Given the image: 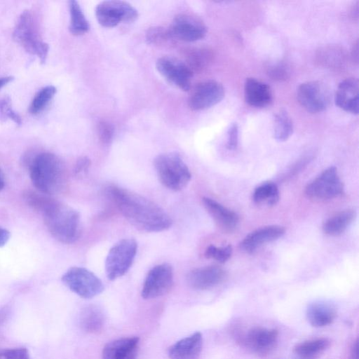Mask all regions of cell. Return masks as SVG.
Returning a JSON list of instances; mask_svg holds the SVG:
<instances>
[{
  "label": "cell",
  "instance_id": "obj_1",
  "mask_svg": "<svg viewBox=\"0 0 359 359\" xmlns=\"http://www.w3.org/2000/svg\"><path fill=\"white\" fill-rule=\"evenodd\" d=\"M107 194L121 215L139 230L159 232L172 226L169 215L149 199L116 185L109 186Z\"/></svg>",
  "mask_w": 359,
  "mask_h": 359
},
{
  "label": "cell",
  "instance_id": "obj_2",
  "mask_svg": "<svg viewBox=\"0 0 359 359\" xmlns=\"http://www.w3.org/2000/svg\"><path fill=\"white\" fill-rule=\"evenodd\" d=\"M33 185L37 191L47 194H57L67 181L65 167L55 154L41 152L26 161Z\"/></svg>",
  "mask_w": 359,
  "mask_h": 359
},
{
  "label": "cell",
  "instance_id": "obj_3",
  "mask_svg": "<svg viewBox=\"0 0 359 359\" xmlns=\"http://www.w3.org/2000/svg\"><path fill=\"white\" fill-rule=\"evenodd\" d=\"M51 236L65 244L75 243L81 235V218L78 211L56 199L42 213Z\"/></svg>",
  "mask_w": 359,
  "mask_h": 359
},
{
  "label": "cell",
  "instance_id": "obj_4",
  "mask_svg": "<svg viewBox=\"0 0 359 359\" xmlns=\"http://www.w3.org/2000/svg\"><path fill=\"white\" fill-rule=\"evenodd\" d=\"M154 165L160 182L168 189L180 191L191 180L188 166L175 152L159 154L155 158Z\"/></svg>",
  "mask_w": 359,
  "mask_h": 359
},
{
  "label": "cell",
  "instance_id": "obj_5",
  "mask_svg": "<svg viewBox=\"0 0 359 359\" xmlns=\"http://www.w3.org/2000/svg\"><path fill=\"white\" fill-rule=\"evenodd\" d=\"M13 38L27 53L36 55L41 63L46 62L49 46L41 39L36 20L29 11H24L19 16L13 29Z\"/></svg>",
  "mask_w": 359,
  "mask_h": 359
},
{
  "label": "cell",
  "instance_id": "obj_6",
  "mask_svg": "<svg viewBox=\"0 0 359 359\" xmlns=\"http://www.w3.org/2000/svg\"><path fill=\"white\" fill-rule=\"evenodd\" d=\"M137 244L133 238H123L109 250L105 260V271L109 280H116L125 275L135 258Z\"/></svg>",
  "mask_w": 359,
  "mask_h": 359
},
{
  "label": "cell",
  "instance_id": "obj_7",
  "mask_svg": "<svg viewBox=\"0 0 359 359\" xmlns=\"http://www.w3.org/2000/svg\"><path fill=\"white\" fill-rule=\"evenodd\" d=\"M62 281L71 291L85 299L93 298L104 290L102 280L83 267L69 268L62 276Z\"/></svg>",
  "mask_w": 359,
  "mask_h": 359
},
{
  "label": "cell",
  "instance_id": "obj_8",
  "mask_svg": "<svg viewBox=\"0 0 359 359\" xmlns=\"http://www.w3.org/2000/svg\"><path fill=\"white\" fill-rule=\"evenodd\" d=\"M95 13L97 22L104 27L133 22L138 17L137 11L131 4L115 0L102 1L97 5Z\"/></svg>",
  "mask_w": 359,
  "mask_h": 359
},
{
  "label": "cell",
  "instance_id": "obj_9",
  "mask_svg": "<svg viewBox=\"0 0 359 359\" xmlns=\"http://www.w3.org/2000/svg\"><path fill=\"white\" fill-rule=\"evenodd\" d=\"M344 185L341 181L337 170L331 166L309 183L306 189V195L314 200H329L341 195Z\"/></svg>",
  "mask_w": 359,
  "mask_h": 359
},
{
  "label": "cell",
  "instance_id": "obj_10",
  "mask_svg": "<svg viewBox=\"0 0 359 359\" xmlns=\"http://www.w3.org/2000/svg\"><path fill=\"white\" fill-rule=\"evenodd\" d=\"M297 96L302 107L313 114L325 111L330 101L327 88L318 81H310L301 83L297 88Z\"/></svg>",
  "mask_w": 359,
  "mask_h": 359
},
{
  "label": "cell",
  "instance_id": "obj_11",
  "mask_svg": "<svg viewBox=\"0 0 359 359\" xmlns=\"http://www.w3.org/2000/svg\"><path fill=\"white\" fill-rule=\"evenodd\" d=\"M173 269L170 264L154 266L147 273L141 292L142 298L150 299L166 294L173 283Z\"/></svg>",
  "mask_w": 359,
  "mask_h": 359
},
{
  "label": "cell",
  "instance_id": "obj_12",
  "mask_svg": "<svg viewBox=\"0 0 359 359\" xmlns=\"http://www.w3.org/2000/svg\"><path fill=\"white\" fill-rule=\"evenodd\" d=\"M156 67L170 84L183 91L190 89L194 73L184 62L173 57L163 56L157 60Z\"/></svg>",
  "mask_w": 359,
  "mask_h": 359
},
{
  "label": "cell",
  "instance_id": "obj_13",
  "mask_svg": "<svg viewBox=\"0 0 359 359\" xmlns=\"http://www.w3.org/2000/svg\"><path fill=\"white\" fill-rule=\"evenodd\" d=\"M168 31L172 39L193 42L205 37L207 27L200 18L190 14L180 13L174 18Z\"/></svg>",
  "mask_w": 359,
  "mask_h": 359
},
{
  "label": "cell",
  "instance_id": "obj_14",
  "mask_svg": "<svg viewBox=\"0 0 359 359\" xmlns=\"http://www.w3.org/2000/svg\"><path fill=\"white\" fill-rule=\"evenodd\" d=\"M225 90L222 83L208 80L198 83L189 100V108L201 111L219 103L224 97Z\"/></svg>",
  "mask_w": 359,
  "mask_h": 359
},
{
  "label": "cell",
  "instance_id": "obj_15",
  "mask_svg": "<svg viewBox=\"0 0 359 359\" xmlns=\"http://www.w3.org/2000/svg\"><path fill=\"white\" fill-rule=\"evenodd\" d=\"M278 332L273 328L254 327L243 337V344L252 352L259 355H266L276 347Z\"/></svg>",
  "mask_w": 359,
  "mask_h": 359
},
{
  "label": "cell",
  "instance_id": "obj_16",
  "mask_svg": "<svg viewBox=\"0 0 359 359\" xmlns=\"http://www.w3.org/2000/svg\"><path fill=\"white\" fill-rule=\"evenodd\" d=\"M226 272L218 266H206L190 271L187 276L189 285L199 290L211 289L226 278Z\"/></svg>",
  "mask_w": 359,
  "mask_h": 359
},
{
  "label": "cell",
  "instance_id": "obj_17",
  "mask_svg": "<svg viewBox=\"0 0 359 359\" xmlns=\"http://www.w3.org/2000/svg\"><path fill=\"white\" fill-rule=\"evenodd\" d=\"M336 105L342 110L353 114H358L359 82L356 78H348L338 86L334 95Z\"/></svg>",
  "mask_w": 359,
  "mask_h": 359
},
{
  "label": "cell",
  "instance_id": "obj_18",
  "mask_svg": "<svg viewBox=\"0 0 359 359\" xmlns=\"http://www.w3.org/2000/svg\"><path fill=\"white\" fill-rule=\"evenodd\" d=\"M245 102L251 107L264 108L273 100L271 87L266 83L255 78H247L244 83Z\"/></svg>",
  "mask_w": 359,
  "mask_h": 359
},
{
  "label": "cell",
  "instance_id": "obj_19",
  "mask_svg": "<svg viewBox=\"0 0 359 359\" xmlns=\"http://www.w3.org/2000/svg\"><path fill=\"white\" fill-rule=\"evenodd\" d=\"M285 231L284 227L278 225L259 228L243 238L240 244L241 248L246 252L252 253L263 244L278 239Z\"/></svg>",
  "mask_w": 359,
  "mask_h": 359
},
{
  "label": "cell",
  "instance_id": "obj_20",
  "mask_svg": "<svg viewBox=\"0 0 359 359\" xmlns=\"http://www.w3.org/2000/svg\"><path fill=\"white\" fill-rule=\"evenodd\" d=\"M203 204L222 230L231 232L237 227L239 219L236 212L210 198H203Z\"/></svg>",
  "mask_w": 359,
  "mask_h": 359
},
{
  "label": "cell",
  "instance_id": "obj_21",
  "mask_svg": "<svg viewBox=\"0 0 359 359\" xmlns=\"http://www.w3.org/2000/svg\"><path fill=\"white\" fill-rule=\"evenodd\" d=\"M203 335L196 332L177 341L168 349L170 359H197L202 351Z\"/></svg>",
  "mask_w": 359,
  "mask_h": 359
},
{
  "label": "cell",
  "instance_id": "obj_22",
  "mask_svg": "<svg viewBox=\"0 0 359 359\" xmlns=\"http://www.w3.org/2000/svg\"><path fill=\"white\" fill-rule=\"evenodd\" d=\"M336 317V308L329 302H315L310 304L306 309L307 320L312 326L316 327L330 325Z\"/></svg>",
  "mask_w": 359,
  "mask_h": 359
},
{
  "label": "cell",
  "instance_id": "obj_23",
  "mask_svg": "<svg viewBox=\"0 0 359 359\" xmlns=\"http://www.w3.org/2000/svg\"><path fill=\"white\" fill-rule=\"evenodd\" d=\"M316 61L323 67L338 70L346 65L347 54L343 48L329 45L319 48L316 53Z\"/></svg>",
  "mask_w": 359,
  "mask_h": 359
},
{
  "label": "cell",
  "instance_id": "obj_24",
  "mask_svg": "<svg viewBox=\"0 0 359 359\" xmlns=\"http://www.w3.org/2000/svg\"><path fill=\"white\" fill-rule=\"evenodd\" d=\"M330 346L327 338L321 337L297 344L292 350L294 359H318Z\"/></svg>",
  "mask_w": 359,
  "mask_h": 359
},
{
  "label": "cell",
  "instance_id": "obj_25",
  "mask_svg": "<svg viewBox=\"0 0 359 359\" xmlns=\"http://www.w3.org/2000/svg\"><path fill=\"white\" fill-rule=\"evenodd\" d=\"M137 337L120 338L107 343L102 350V359H124L137 348Z\"/></svg>",
  "mask_w": 359,
  "mask_h": 359
},
{
  "label": "cell",
  "instance_id": "obj_26",
  "mask_svg": "<svg viewBox=\"0 0 359 359\" xmlns=\"http://www.w3.org/2000/svg\"><path fill=\"white\" fill-rule=\"evenodd\" d=\"M355 217L356 212L353 210L341 211L324 222L323 231L329 236H339L345 231Z\"/></svg>",
  "mask_w": 359,
  "mask_h": 359
},
{
  "label": "cell",
  "instance_id": "obj_27",
  "mask_svg": "<svg viewBox=\"0 0 359 359\" xmlns=\"http://www.w3.org/2000/svg\"><path fill=\"white\" fill-rule=\"evenodd\" d=\"M80 323L81 327L88 332H97L102 328L104 318L102 310L91 305L85 308L81 314Z\"/></svg>",
  "mask_w": 359,
  "mask_h": 359
},
{
  "label": "cell",
  "instance_id": "obj_28",
  "mask_svg": "<svg viewBox=\"0 0 359 359\" xmlns=\"http://www.w3.org/2000/svg\"><path fill=\"white\" fill-rule=\"evenodd\" d=\"M293 133V123L285 109H280L273 117V137L278 142L289 139Z\"/></svg>",
  "mask_w": 359,
  "mask_h": 359
},
{
  "label": "cell",
  "instance_id": "obj_29",
  "mask_svg": "<svg viewBox=\"0 0 359 359\" xmlns=\"http://www.w3.org/2000/svg\"><path fill=\"white\" fill-rule=\"evenodd\" d=\"M69 8L70 13V32L75 36L82 35L88 32L90 29V25L79 4L76 1H69Z\"/></svg>",
  "mask_w": 359,
  "mask_h": 359
},
{
  "label": "cell",
  "instance_id": "obj_30",
  "mask_svg": "<svg viewBox=\"0 0 359 359\" xmlns=\"http://www.w3.org/2000/svg\"><path fill=\"white\" fill-rule=\"evenodd\" d=\"M252 198L255 203L258 205H273L279 200L278 187L271 182H264L255 189Z\"/></svg>",
  "mask_w": 359,
  "mask_h": 359
},
{
  "label": "cell",
  "instance_id": "obj_31",
  "mask_svg": "<svg viewBox=\"0 0 359 359\" xmlns=\"http://www.w3.org/2000/svg\"><path fill=\"white\" fill-rule=\"evenodd\" d=\"M212 59V52L206 48H194L186 56L187 66L194 72H200L206 68Z\"/></svg>",
  "mask_w": 359,
  "mask_h": 359
},
{
  "label": "cell",
  "instance_id": "obj_32",
  "mask_svg": "<svg viewBox=\"0 0 359 359\" xmlns=\"http://www.w3.org/2000/svg\"><path fill=\"white\" fill-rule=\"evenodd\" d=\"M57 89L55 86L48 85L42 88L34 96L30 106L29 111L37 114L42 111L55 96Z\"/></svg>",
  "mask_w": 359,
  "mask_h": 359
},
{
  "label": "cell",
  "instance_id": "obj_33",
  "mask_svg": "<svg viewBox=\"0 0 359 359\" xmlns=\"http://www.w3.org/2000/svg\"><path fill=\"white\" fill-rule=\"evenodd\" d=\"M27 204L34 210L43 213L55 198L39 191H27L24 193Z\"/></svg>",
  "mask_w": 359,
  "mask_h": 359
},
{
  "label": "cell",
  "instance_id": "obj_34",
  "mask_svg": "<svg viewBox=\"0 0 359 359\" xmlns=\"http://www.w3.org/2000/svg\"><path fill=\"white\" fill-rule=\"evenodd\" d=\"M171 39L168 29L162 27H149L146 32V40L150 44L161 45Z\"/></svg>",
  "mask_w": 359,
  "mask_h": 359
},
{
  "label": "cell",
  "instance_id": "obj_35",
  "mask_svg": "<svg viewBox=\"0 0 359 359\" xmlns=\"http://www.w3.org/2000/svg\"><path fill=\"white\" fill-rule=\"evenodd\" d=\"M232 248L230 245L222 247H217L210 245L205 251V257L208 259H213L219 263L226 262L231 256Z\"/></svg>",
  "mask_w": 359,
  "mask_h": 359
},
{
  "label": "cell",
  "instance_id": "obj_36",
  "mask_svg": "<svg viewBox=\"0 0 359 359\" xmlns=\"http://www.w3.org/2000/svg\"><path fill=\"white\" fill-rule=\"evenodd\" d=\"M0 118L2 120H12L16 125H22L20 116L12 107L9 97L5 96L0 100Z\"/></svg>",
  "mask_w": 359,
  "mask_h": 359
},
{
  "label": "cell",
  "instance_id": "obj_37",
  "mask_svg": "<svg viewBox=\"0 0 359 359\" xmlns=\"http://www.w3.org/2000/svg\"><path fill=\"white\" fill-rule=\"evenodd\" d=\"M267 74L276 81H285L290 75L289 68L283 62H277L267 67Z\"/></svg>",
  "mask_w": 359,
  "mask_h": 359
},
{
  "label": "cell",
  "instance_id": "obj_38",
  "mask_svg": "<svg viewBox=\"0 0 359 359\" xmlns=\"http://www.w3.org/2000/svg\"><path fill=\"white\" fill-rule=\"evenodd\" d=\"M97 134L100 140L103 144H109L113 139L114 128L109 122L102 121L97 125Z\"/></svg>",
  "mask_w": 359,
  "mask_h": 359
},
{
  "label": "cell",
  "instance_id": "obj_39",
  "mask_svg": "<svg viewBox=\"0 0 359 359\" xmlns=\"http://www.w3.org/2000/svg\"><path fill=\"white\" fill-rule=\"evenodd\" d=\"M0 359H31L25 348L4 349L0 351Z\"/></svg>",
  "mask_w": 359,
  "mask_h": 359
},
{
  "label": "cell",
  "instance_id": "obj_40",
  "mask_svg": "<svg viewBox=\"0 0 359 359\" xmlns=\"http://www.w3.org/2000/svg\"><path fill=\"white\" fill-rule=\"evenodd\" d=\"M238 144V127L236 123L231 124L227 130L226 148L234 150Z\"/></svg>",
  "mask_w": 359,
  "mask_h": 359
},
{
  "label": "cell",
  "instance_id": "obj_41",
  "mask_svg": "<svg viewBox=\"0 0 359 359\" xmlns=\"http://www.w3.org/2000/svg\"><path fill=\"white\" fill-rule=\"evenodd\" d=\"M90 160L87 156H81L78 158L74 168V175L82 176L86 174L90 166Z\"/></svg>",
  "mask_w": 359,
  "mask_h": 359
},
{
  "label": "cell",
  "instance_id": "obj_42",
  "mask_svg": "<svg viewBox=\"0 0 359 359\" xmlns=\"http://www.w3.org/2000/svg\"><path fill=\"white\" fill-rule=\"evenodd\" d=\"M11 237L10 232L2 227H0V248L4 246Z\"/></svg>",
  "mask_w": 359,
  "mask_h": 359
},
{
  "label": "cell",
  "instance_id": "obj_43",
  "mask_svg": "<svg viewBox=\"0 0 359 359\" xmlns=\"http://www.w3.org/2000/svg\"><path fill=\"white\" fill-rule=\"evenodd\" d=\"M358 339H356V340L353 342V346L351 347V359H358Z\"/></svg>",
  "mask_w": 359,
  "mask_h": 359
},
{
  "label": "cell",
  "instance_id": "obj_44",
  "mask_svg": "<svg viewBox=\"0 0 359 359\" xmlns=\"http://www.w3.org/2000/svg\"><path fill=\"white\" fill-rule=\"evenodd\" d=\"M13 80V77L8 76L0 78V89Z\"/></svg>",
  "mask_w": 359,
  "mask_h": 359
},
{
  "label": "cell",
  "instance_id": "obj_45",
  "mask_svg": "<svg viewBox=\"0 0 359 359\" xmlns=\"http://www.w3.org/2000/svg\"><path fill=\"white\" fill-rule=\"evenodd\" d=\"M358 41H356L355 46L353 48L352 55H351L353 60L355 62H358Z\"/></svg>",
  "mask_w": 359,
  "mask_h": 359
},
{
  "label": "cell",
  "instance_id": "obj_46",
  "mask_svg": "<svg viewBox=\"0 0 359 359\" xmlns=\"http://www.w3.org/2000/svg\"><path fill=\"white\" fill-rule=\"evenodd\" d=\"M5 186V179H4V172L0 168V191L4 189Z\"/></svg>",
  "mask_w": 359,
  "mask_h": 359
},
{
  "label": "cell",
  "instance_id": "obj_47",
  "mask_svg": "<svg viewBox=\"0 0 359 359\" xmlns=\"http://www.w3.org/2000/svg\"><path fill=\"white\" fill-rule=\"evenodd\" d=\"M137 348L133 350L124 359H136Z\"/></svg>",
  "mask_w": 359,
  "mask_h": 359
}]
</instances>
